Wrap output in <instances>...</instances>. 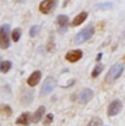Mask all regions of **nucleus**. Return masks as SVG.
<instances>
[{
	"label": "nucleus",
	"instance_id": "1",
	"mask_svg": "<svg viewBox=\"0 0 125 126\" xmlns=\"http://www.w3.org/2000/svg\"><path fill=\"white\" fill-rule=\"evenodd\" d=\"M124 71V65L123 64H115L110 68L109 72L105 76V82L107 83H113Z\"/></svg>",
	"mask_w": 125,
	"mask_h": 126
},
{
	"label": "nucleus",
	"instance_id": "2",
	"mask_svg": "<svg viewBox=\"0 0 125 126\" xmlns=\"http://www.w3.org/2000/svg\"><path fill=\"white\" fill-rule=\"evenodd\" d=\"M93 34H94V28H93V25L90 24V25H88L87 28H85L83 30H81L80 32L75 36V43L76 44H81V43L90 40L93 36Z\"/></svg>",
	"mask_w": 125,
	"mask_h": 126
},
{
	"label": "nucleus",
	"instance_id": "3",
	"mask_svg": "<svg viewBox=\"0 0 125 126\" xmlns=\"http://www.w3.org/2000/svg\"><path fill=\"white\" fill-rule=\"evenodd\" d=\"M9 33H10V26H9V24H3L2 26H0V47L2 49H7L10 46Z\"/></svg>",
	"mask_w": 125,
	"mask_h": 126
},
{
	"label": "nucleus",
	"instance_id": "4",
	"mask_svg": "<svg viewBox=\"0 0 125 126\" xmlns=\"http://www.w3.org/2000/svg\"><path fill=\"white\" fill-rule=\"evenodd\" d=\"M56 80H55L53 77H47L45 79V81L42 84V89H41V93L43 95H46V94L50 93L55 88H56Z\"/></svg>",
	"mask_w": 125,
	"mask_h": 126
},
{
	"label": "nucleus",
	"instance_id": "5",
	"mask_svg": "<svg viewBox=\"0 0 125 126\" xmlns=\"http://www.w3.org/2000/svg\"><path fill=\"white\" fill-rule=\"evenodd\" d=\"M123 109V104L120 100H114L110 103L109 108H108V115L109 116H115L117 115Z\"/></svg>",
	"mask_w": 125,
	"mask_h": 126
},
{
	"label": "nucleus",
	"instance_id": "6",
	"mask_svg": "<svg viewBox=\"0 0 125 126\" xmlns=\"http://www.w3.org/2000/svg\"><path fill=\"white\" fill-rule=\"evenodd\" d=\"M56 6V0H44L40 3V11L44 14H48L54 10Z\"/></svg>",
	"mask_w": 125,
	"mask_h": 126
},
{
	"label": "nucleus",
	"instance_id": "7",
	"mask_svg": "<svg viewBox=\"0 0 125 126\" xmlns=\"http://www.w3.org/2000/svg\"><path fill=\"white\" fill-rule=\"evenodd\" d=\"M81 57H82V52H81L80 49H73L67 53L66 56H65L66 60H68V62H70V63L78 62L79 59H81Z\"/></svg>",
	"mask_w": 125,
	"mask_h": 126
},
{
	"label": "nucleus",
	"instance_id": "8",
	"mask_svg": "<svg viewBox=\"0 0 125 126\" xmlns=\"http://www.w3.org/2000/svg\"><path fill=\"white\" fill-rule=\"evenodd\" d=\"M92 96H93V91L91 90V89H83V90L80 92V94H79L78 101L82 104L88 103L89 101L92 99Z\"/></svg>",
	"mask_w": 125,
	"mask_h": 126
},
{
	"label": "nucleus",
	"instance_id": "9",
	"mask_svg": "<svg viewBox=\"0 0 125 126\" xmlns=\"http://www.w3.org/2000/svg\"><path fill=\"white\" fill-rule=\"evenodd\" d=\"M57 24H58V29L61 32H65L68 26V16L61 14L57 16Z\"/></svg>",
	"mask_w": 125,
	"mask_h": 126
},
{
	"label": "nucleus",
	"instance_id": "10",
	"mask_svg": "<svg viewBox=\"0 0 125 126\" xmlns=\"http://www.w3.org/2000/svg\"><path fill=\"white\" fill-rule=\"evenodd\" d=\"M41 77H42V74H41L40 70H36V71H34L30 77H29L28 84H29V86H31V87L36 86L38 82H40V80H41Z\"/></svg>",
	"mask_w": 125,
	"mask_h": 126
},
{
	"label": "nucleus",
	"instance_id": "11",
	"mask_svg": "<svg viewBox=\"0 0 125 126\" xmlns=\"http://www.w3.org/2000/svg\"><path fill=\"white\" fill-rule=\"evenodd\" d=\"M87 16H88L87 12H81V13H79L78 16H77L76 18L73 20V22H71V26H78V25H80L81 23H83L86 21Z\"/></svg>",
	"mask_w": 125,
	"mask_h": 126
},
{
	"label": "nucleus",
	"instance_id": "12",
	"mask_svg": "<svg viewBox=\"0 0 125 126\" xmlns=\"http://www.w3.org/2000/svg\"><path fill=\"white\" fill-rule=\"evenodd\" d=\"M44 112H45V106H40V108L36 110V112L33 114L32 116V122L33 123H38L41 120H42V116L43 114H44Z\"/></svg>",
	"mask_w": 125,
	"mask_h": 126
},
{
	"label": "nucleus",
	"instance_id": "13",
	"mask_svg": "<svg viewBox=\"0 0 125 126\" xmlns=\"http://www.w3.org/2000/svg\"><path fill=\"white\" fill-rule=\"evenodd\" d=\"M29 121H30V114H29V113H23V114H21L18 117L16 123L19 125L26 126V125H29Z\"/></svg>",
	"mask_w": 125,
	"mask_h": 126
},
{
	"label": "nucleus",
	"instance_id": "14",
	"mask_svg": "<svg viewBox=\"0 0 125 126\" xmlns=\"http://www.w3.org/2000/svg\"><path fill=\"white\" fill-rule=\"evenodd\" d=\"M11 66H12V64H11V62H9V60L2 62L1 63V66H0V70H1L3 74H7V72L11 69Z\"/></svg>",
	"mask_w": 125,
	"mask_h": 126
},
{
	"label": "nucleus",
	"instance_id": "15",
	"mask_svg": "<svg viewBox=\"0 0 125 126\" xmlns=\"http://www.w3.org/2000/svg\"><path fill=\"white\" fill-rule=\"evenodd\" d=\"M102 70H103V65H101V64L97 65V66L94 67V69L92 70V72H91V77H92V78L98 77L101 72H102Z\"/></svg>",
	"mask_w": 125,
	"mask_h": 126
},
{
	"label": "nucleus",
	"instance_id": "16",
	"mask_svg": "<svg viewBox=\"0 0 125 126\" xmlns=\"http://www.w3.org/2000/svg\"><path fill=\"white\" fill-rule=\"evenodd\" d=\"M0 112H1L4 116H10L11 114H12V110H11V108L9 105H1V108H0Z\"/></svg>",
	"mask_w": 125,
	"mask_h": 126
},
{
	"label": "nucleus",
	"instance_id": "17",
	"mask_svg": "<svg viewBox=\"0 0 125 126\" xmlns=\"http://www.w3.org/2000/svg\"><path fill=\"white\" fill-rule=\"evenodd\" d=\"M12 40H13V42H18L19 40H20V37H21V29H14L13 30V32H12Z\"/></svg>",
	"mask_w": 125,
	"mask_h": 126
},
{
	"label": "nucleus",
	"instance_id": "18",
	"mask_svg": "<svg viewBox=\"0 0 125 126\" xmlns=\"http://www.w3.org/2000/svg\"><path fill=\"white\" fill-rule=\"evenodd\" d=\"M102 125V121L99 117H93L91 118V121L89 122L88 126H101Z\"/></svg>",
	"mask_w": 125,
	"mask_h": 126
},
{
	"label": "nucleus",
	"instance_id": "19",
	"mask_svg": "<svg viewBox=\"0 0 125 126\" xmlns=\"http://www.w3.org/2000/svg\"><path fill=\"white\" fill-rule=\"evenodd\" d=\"M40 30H41V26L40 25H33L32 28L30 29V36H32V37L36 36L37 33L40 32Z\"/></svg>",
	"mask_w": 125,
	"mask_h": 126
},
{
	"label": "nucleus",
	"instance_id": "20",
	"mask_svg": "<svg viewBox=\"0 0 125 126\" xmlns=\"http://www.w3.org/2000/svg\"><path fill=\"white\" fill-rule=\"evenodd\" d=\"M113 7V3L111 2H107V3H98L95 4V8L98 9H111Z\"/></svg>",
	"mask_w": 125,
	"mask_h": 126
},
{
	"label": "nucleus",
	"instance_id": "21",
	"mask_svg": "<svg viewBox=\"0 0 125 126\" xmlns=\"http://www.w3.org/2000/svg\"><path fill=\"white\" fill-rule=\"evenodd\" d=\"M53 120H54V115L53 114H47L46 115V117H45V120H44V125H49L50 123L53 122Z\"/></svg>",
	"mask_w": 125,
	"mask_h": 126
},
{
	"label": "nucleus",
	"instance_id": "22",
	"mask_svg": "<svg viewBox=\"0 0 125 126\" xmlns=\"http://www.w3.org/2000/svg\"><path fill=\"white\" fill-rule=\"evenodd\" d=\"M101 57H102V54H99V55H98V57H97V60H98V62H99V60L101 59Z\"/></svg>",
	"mask_w": 125,
	"mask_h": 126
},
{
	"label": "nucleus",
	"instance_id": "23",
	"mask_svg": "<svg viewBox=\"0 0 125 126\" xmlns=\"http://www.w3.org/2000/svg\"><path fill=\"white\" fill-rule=\"evenodd\" d=\"M0 66H1V58H0Z\"/></svg>",
	"mask_w": 125,
	"mask_h": 126
}]
</instances>
